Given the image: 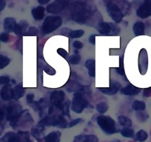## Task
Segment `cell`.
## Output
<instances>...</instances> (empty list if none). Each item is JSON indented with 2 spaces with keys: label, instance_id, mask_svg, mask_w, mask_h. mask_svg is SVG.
<instances>
[{
  "label": "cell",
  "instance_id": "1",
  "mask_svg": "<svg viewBox=\"0 0 151 142\" xmlns=\"http://www.w3.org/2000/svg\"><path fill=\"white\" fill-rule=\"evenodd\" d=\"M93 11L85 2H74L73 5L72 19L79 23H85L89 19Z\"/></svg>",
  "mask_w": 151,
  "mask_h": 142
},
{
  "label": "cell",
  "instance_id": "2",
  "mask_svg": "<svg viewBox=\"0 0 151 142\" xmlns=\"http://www.w3.org/2000/svg\"><path fill=\"white\" fill-rule=\"evenodd\" d=\"M97 123L101 130L107 134H114L118 133L115 121L108 115H100L97 118Z\"/></svg>",
  "mask_w": 151,
  "mask_h": 142
},
{
  "label": "cell",
  "instance_id": "3",
  "mask_svg": "<svg viewBox=\"0 0 151 142\" xmlns=\"http://www.w3.org/2000/svg\"><path fill=\"white\" fill-rule=\"evenodd\" d=\"M62 24V19L58 16H49L45 19L42 26L43 34H48L55 31Z\"/></svg>",
  "mask_w": 151,
  "mask_h": 142
},
{
  "label": "cell",
  "instance_id": "4",
  "mask_svg": "<svg viewBox=\"0 0 151 142\" xmlns=\"http://www.w3.org/2000/svg\"><path fill=\"white\" fill-rule=\"evenodd\" d=\"M38 125L43 127L45 126H56L60 128H65L68 126V123L62 115H55L45 117L39 122Z\"/></svg>",
  "mask_w": 151,
  "mask_h": 142
},
{
  "label": "cell",
  "instance_id": "5",
  "mask_svg": "<svg viewBox=\"0 0 151 142\" xmlns=\"http://www.w3.org/2000/svg\"><path fill=\"white\" fill-rule=\"evenodd\" d=\"M33 122L31 115L28 110H23L19 115L15 119L10 121V124L13 127H24V126H29Z\"/></svg>",
  "mask_w": 151,
  "mask_h": 142
},
{
  "label": "cell",
  "instance_id": "6",
  "mask_svg": "<svg viewBox=\"0 0 151 142\" xmlns=\"http://www.w3.org/2000/svg\"><path fill=\"white\" fill-rule=\"evenodd\" d=\"M88 102L82 93H76L74 94L72 101V110L73 112L80 114L83 112L84 109L88 106Z\"/></svg>",
  "mask_w": 151,
  "mask_h": 142
},
{
  "label": "cell",
  "instance_id": "7",
  "mask_svg": "<svg viewBox=\"0 0 151 142\" xmlns=\"http://www.w3.org/2000/svg\"><path fill=\"white\" fill-rule=\"evenodd\" d=\"M107 11L112 19L116 23H119L122 20L124 14L119 7L113 2H108L107 4Z\"/></svg>",
  "mask_w": 151,
  "mask_h": 142
},
{
  "label": "cell",
  "instance_id": "8",
  "mask_svg": "<svg viewBox=\"0 0 151 142\" xmlns=\"http://www.w3.org/2000/svg\"><path fill=\"white\" fill-rule=\"evenodd\" d=\"M98 30L102 35H116L119 32V28L113 23L101 22L99 24Z\"/></svg>",
  "mask_w": 151,
  "mask_h": 142
},
{
  "label": "cell",
  "instance_id": "9",
  "mask_svg": "<svg viewBox=\"0 0 151 142\" xmlns=\"http://www.w3.org/2000/svg\"><path fill=\"white\" fill-rule=\"evenodd\" d=\"M22 111V108L19 104L13 103V104H10L8 108H7V120L11 121L15 119L21 114Z\"/></svg>",
  "mask_w": 151,
  "mask_h": 142
},
{
  "label": "cell",
  "instance_id": "10",
  "mask_svg": "<svg viewBox=\"0 0 151 142\" xmlns=\"http://www.w3.org/2000/svg\"><path fill=\"white\" fill-rule=\"evenodd\" d=\"M68 2L66 1H59L56 0L47 5L46 11L52 14H56L61 13L68 5Z\"/></svg>",
  "mask_w": 151,
  "mask_h": 142
},
{
  "label": "cell",
  "instance_id": "11",
  "mask_svg": "<svg viewBox=\"0 0 151 142\" xmlns=\"http://www.w3.org/2000/svg\"><path fill=\"white\" fill-rule=\"evenodd\" d=\"M136 15L141 19L151 16V0H145L136 11Z\"/></svg>",
  "mask_w": 151,
  "mask_h": 142
},
{
  "label": "cell",
  "instance_id": "12",
  "mask_svg": "<svg viewBox=\"0 0 151 142\" xmlns=\"http://www.w3.org/2000/svg\"><path fill=\"white\" fill-rule=\"evenodd\" d=\"M65 94L63 91L62 90H56L52 92L50 94V101L51 102L52 105L56 106L57 108L60 107L63 101H65Z\"/></svg>",
  "mask_w": 151,
  "mask_h": 142
},
{
  "label": "cell",
  "instance_id": "13",
  "mask_svg": "<svg viewBox=\"0 0 151 142\" xmlns=\"http://www.w3.org/2000/svg\"><path fill=\"white\" fill-rule=\"evenodd\" d=\"M121 87V85H120L119 82H111L110 84V87L99 88V91H101L102 93L106 94V95H113L118 93L119 90Z\"/></svg>",
  "mask_w": 151,
  "mask_h": 142
},
{
  "label": "cell",
  "instance_id": "14",
  "mask_svg": "<svg viewBox=\"0 0 151 142\" xmlns=\"http://www.w3.org/2000/svg\"><path fill=\"white\" fill-rule=\"evenodd\" d=\"M141 92V89L139 87H136L134 85L129 84L127 86L125 87L122 88L121 90V93L125 95H130V96H133V95H136Z\"/></svg>",
  "mask_w": 151,
  "mask_h": 142
},
{
  "label": "cell",
  "instance_id": "15",
  "mask_svg": "<svg viewBox=\"0 0 151 142\" xmlns=\"http://www.w3.org/2000/svg\"><path fill=\"white\" fill-rule=\"evenodd\" d=\"M1 98L3 101H10L13 98V89L10 85H5L3 87L0 93Z\"/></svg>",
  "mask_w": 151,
  "mask_h": 142
},
{
  "label": "cell",
  "instance_id": "16",
  "mask_svg": "<svg viewBox=\"0 0 151 142\" xmlns=\"http://www.w3.org/2000/svg\"><path fill=\"white\" fill-rule=\"evenodd\" d=\"M73 142H98V138L94 135H79L74 138Z\"/></svg>",
  "mask_w": 151,
  "mask_h": 142
},
{
  "label": "cell",
  "instance_id": "17",
  "mask_svg": "<svg viewBox=\"0 0 151 142\" xmlns=\"http://www.w3.org/2000/svg\"><path fill=\"white\" fill-rule=\"evenodd\" d=\"M45 11V9L44 7L38 6L32 10L31 14L34 19L40 21V20H42L44 19Z\"/></svg>",
  "mask_w": 151,
  "mask_h": 142
},
{
  "label": "cell",
  "instance_id": "18",
  "mask_svg": "<svg viewBox=\"0 0 151 142\" xmlns=\"http://www.w3.org/2000/svg\"><path fill=\"white\" fill-rule=\"evenodd\" d=\"M17 23L14 18L11 17H7L4 20V29L7 32H14Z\"/></svg>",
  "mask_w": 151,
  "mask_h": 142
},
{
  "label": "cell",
  "instance_id": "19",
  "mask_svg": "<svg viewBox=\"0 0 151 142\" xmlns=\"http://www.w3.org/2000/svg\"><path fill=\"white\" fill-rule=\"evenodd\" d=\"M24 89L23 87L22 83H19L13 89V98L14 100H18L24 95Z\"/></svg>",
  "mask_w": 151,
  "mask_h": 142
},
{
  "label": "cell",
  "instance_id": "20",
  "mask_svg": "<svg viewBox=\"0 0 151 142\" xmlns=\"http://www.w3.org/2000/svg\"><path fill=\"white\" fill-rule=\"evenodd\" d=\"M145 24L142 22H136L133 26V33L137 37L145 34Z\"/></svg>",
  "mask_w": 151,
  "mask_h": 142
},
{
  "label": "cell",
  "instance_id": "21",
  "mask_svg": "<svg viewBox=\"0 0 151 142\" xmlns=\"http://www.w3.org/2000/svg\"><path fill=\"white\" fill-rule=\"evenodd\" d=\"M61 136L62 134L59 131L52 132L45 138V142H59L61 139Z\"/></svg>",
  "mask_w": 151,
  "mask_h": 142
},
{
  "label": "cell",
  "instance_id": "22",
  "mask_svg": "<svg viewBox=\"0 0 151 142\" xmlns=\"http://www.w3.org/2000/svg\"><path fill=\"white\" fill-rule=\"evenodd\" d=\"M43 130L44 127H41V126L38 125L36 127H33L31 130V134L36 140L41 141L42 136Z\"/></svg>",
  "mask_w": 151,
  "mask_h": 142
},
{
  "label": "cell",
  "instance_id": "23",
  "mask_svg": "<svg viewBox=\"0 0 151 142\" xmlns=\"http://www.w3.org/2000/svg\"><path fill=\"white\" fill-rule=\"evenodd\" d=\"M118 121L120 125L123 126L125 128H130L132 126V121L125 115H120L118 118Z\"/></svg>",
  "mask_w": 151,
  "mask_h": 142
},
{
  "label": "cell",
  "instance_id": "24",
  "mask_svg": "<svg viewBox=\"0 0 151 142\" xmlns=\"http://www.w3.org/2000/svg\"><path fill=\"white\" fill-rule=\"evenodd\" d=\"M132 108L134 110L141 112V111H144L146 109V104H145V103L144 101L136 100L132 104Z\"/></svg>",
  "mask_w": 151,
  "mask_h": 142
},
{
  "label": "cell",
  "instance_id": "25",
  "mask_svg": "<svg viewBox=\"0 0 151 142\" xmlns=\"http://www.w3.org/2000/svg\"><path fill=\"white\" fill-rule=\"evenodd\" d=\"M135 138H136V140L138 141L143 142L147 139L148 134L146 131H145L143 130H141L136 133Z\"/></svg>",
  "mask_w": 151,
  "mask_h": 142
},
{
  "label": "cell",
  "instance_id": "26",
  "mask_svg": "<svg viewBox=\"0 0 151 142\" xmlns=\"http://www.w3.org/2000/svg\"><path fill=\"white\" fill-rule=\"evenodd\" d=\"M74 53H75V54L72 55V56H70L69 57V61L73 65H78L79 63V62H80L81 56H79L77 50H75Z\"/></svg>",
  "mask_w": 151,
  "mask_h": 142
},
{
  "label": "cell",
  "instance_id": "27",
  "mask_svg": "<svg viewBox=\"0 0 151 142\" xmlns=\"http://www.w3.org/2000/svg\"><path fill=\"white\" fill-rule=\"evenodd\" d=\"M108 110V105L105 102H99L96 105V110L99 113H104Z\"/></svg>",
  "mask_w": 151,
  "mask_h": 142
},
{
  "label": "cell",
  "instance_id": "28",
  "mask_svg": "<svg viewBox=\"0 0 151 142\" xmlns=\"http://www.w3.org/2000/svg\"><path fill=\"white\" fill-rule=\"evenodd\" d=\"M85 32L82 30H72L69 33V37L72 39H77L80 38L84 35Z\"/></svg>",
  "mask_w": 151,
  "mask_h": 142
},
{
  "label": "cell",
  "instance_id": "29",
  "mask_svg": "<svg viewBox=\"0 0 151 142\" xmlns=\"http://www.w3.org/2000/svg\"><path fill=\"white\" fill-rule=\"evenodd\" d=\"M120 133L124 137L126 138H133L134 136V131L131 128H124L121 130Z\"/></svg>",
  "mask_w": 151,
  "mask_h": 142
},
{
  "label": "cell",
  "instance_id": "30",
  "mask_svg": "<svg viewBox=\"0 0 151 142\" xmlns=\"http://www.w3.org/2000/svg\"><path fill=\"white\" fill-rule=\"evenodd\" d=\"M136 118H137L138 121H141V122H145L146 121H147L149 115L147 113L141 111V112H138L136 113Z\"/></svg>",
  "mask_w": 151,
  "mask_h": 142
},
{
  "label": "cell",
  "instance_id": "31",
  "mask_svg": "<svg viewBox=\"0 0 151 142\" xmlns=\"http://www.w3.org/2000/svg\"><path fill=\"white\" fill-rule=\"evenodd\" d=\"M59 110L62 112V114L67 116H70L69 113V102H66L62 104L60 107H59Z\"/></svg>",
  "mask_w": 151,
  "mask_h": 142
},
{
  "label": "cell",
  "instance_id": "32",
  "mask_svg": "<svg viewBox=\"0 0 151 142\" xmlns=\"http://www.w3.org/2000/svg\"><path fill=\"white\" fill-rule=\"evenodd\" d=\"M10 63V59L7 56L0 55V69H3Z\"/></svg>",
  "mask_w": 151,
  "mask_h": 142
},
{
  "label": "cell",
  "instance_id": "33",
  "mask_svg": "<svg viewBox=\"0 0 151 142\" xmlns=\"http://www.w3.org/2000/svg\"><path fill=\"white\" fill-rule=\"evenodd\" d=\"M85 67L86 68H88L89 70H95L96 67V62L93 59H89V60H87L85 62Z\"/></svg>",
  "mask_w": 151,
  "mask_h": 142
},
{
  "label": "cell",
  "instance_id": "34",
  "mask_svg": "<svg viewBox=\"0 0 151 142\" xmlns=\"http://www.w3.org/2000/svg\"><path fill=\"white\" fill-rule=\"evenodd\" d=\"M38 33H39V30H37V28L34 27H31L29 28L27 33H24V35L25 36H37Z\"/></svg>",
  "mask_w": 151,
  "mask_h": 142
},
{
  "label": "cell",
  "instance_id": "35",
  "mask_svg": "<svg viewBox=\"0 0 151 142\" xmlns=\"http://www.w3.org/2000/svg\"><path fill=\"white\" fill-rule=\"evenodd\" d=\"M10 39V36L8 33H2L0 34V41L2 42H8Z\"/></svg>",
  "mask_w": 151,
  "mask_h": 142
},
{
  "label": "cell",
  "instance_id": "36",
  "mask_svg": "<svg viewBox=\"0 0 151 142\" xmlns=\"http://www.w3.org/2000/svg\"><path fill=\"white\" fill-rule=\"evenodd\" d=\"M10 82V78L8 76H0V85H8Z\"/></svg>",
  "mask_w": 151,
  "mask_h": 142
},
{
  "label": "cell",
  "instance_id": "37",
  "mask_svg": "<svg viewBox=\"0 0 151 142\" xmlns=\"http://www.w3.org/2000/svg\"><path fill=\"white\" fill-rule=\"evenodd\" d=\"M82 121V118H76V119L73 120V121H71V122H70V124H68V127H74V126L77 125L78 124H79V123Z\"/></svg>",
  "mask_w": 151,
  "mask_h": 142
},
{
  "label": "cell",
  "instance_id": "38",
  "mask_svg": "<svg viewBox=\"0 0 151 142\" xmlns=\"http://www.w3.org/2000/svg\"><path fill=\"white\" fill-rule=\"evenodd\" d=\"M73 47H75L76 50H79V49H82L83 47V44L79 41H75L73 43Z\"/></svg>",
  "mask_w": 151,
  "mask_h": 142
},
{
  "label": "cell",
  "instance_id": "39",
  "mask_svg": "<svg viewBox=\"0 0 151 142\" xmlns=\"http://www.w3.org/2000/svg\"><path fill=\"white\" fill-rule=\"evenodd\" d=\"M57 52H58V53H59V54L62 56V57L65 58V59H67V57H68V53L66 50H64V49H62V48H59V49H58Z\"/></svg>",
  "mask_w": 151,
  "mask_h": 142
},
{
  "label": "cell",
  "instance_id": "40",
  "mask_svg": "<svg viewBox=\"0 0 151 142\" xmlns=\"http://www.w3.org/2000/svg\"><path fill=\"white\" fill-rule=\"evenodd\" d=\"M34 94H28L27 95V103L28 104H33L35 102L34 100Z\"/></svg>",
  "mask_w": 151,
  "mask_h": 142
},
{
  "label": "cell",
  "instance_id": "41",
  "mask_svg": "<svg viewBox=\"0 0 151 142\" xmlns=\"http://www.w3.org/2000/svg\"><path fill=\"white\" fill-rule=\"evenodd\" d=\"M143 95L145 97H151V87L144 90Z\"/></svg>",
  "mask_w": 151,
  "mask_h": 142
},
{
  "label": "cell",
  "instance_id": "42",
  "mask_svg": "<svg viewBox=\"0 0 151 142\" xmlns=\"http://www.w3.org/2000/svg\"><path fill=\"white\" fill-rule=\"evenodd\" d=\"M116 72L119 73V74L122 75V76L124 75V68H123L122 65V60H121V62H120V67L118 68H116Z\"/></svg>",
  "mask_w": 151,
  "mask_h": 142
},
{
  "label": "cell",
  "instance_id": "43",
  "mask_svg": "<svg viewBox=\"0 0 151 142\" xmlns=\"http://www.w3.org/2000/svg\"><path fill=\"white\" fill-rule=\"evenodd\" d=\"M89 42H90V43L92 44H96V35L93 34V35H91V36H90Z\"/></svg>",
  "mask_w": 151,
  "mask_h": 142
},
{
  "label": "cell",
  "instance_id": "44",
  "mask_svg": "<svg viewBox=\"0 0 151 142\" xmlns=\"http://www.w3.org/2000/svg\"><path fill=\"white\" fill-rule=\"evenodd\" d=\"M6 6V2L4 0H0V12L3 11Z\"/></svg>",
  "mask_w": 151,
  "mask_h": 142
},
{
  "label": "cell",
  "instance_id": "45",
  "mask_svg": "<svg viewBox=\"0 0 151 142\" xmlns=\"http://www.w3.org/2000/svg\"><path fill=\"white\" fill-rule=\"evenodd\" d=\"M5 111H4L3 110L0 109V121H2V120L5 118Z\"/></svg>",
  "mask_w": 151,
  "mask_h": 142
},
{
  "label": "cell",
  "instance_id": "46",
  "mask_svg": "<svg viewBox=\"0 0 151 142\" xmlns=\"http://www.w3.org/2000/svg\"><path fill=\"white\" fill-rule=\"evenodd\" d=\"M88 73H89L90 76H91V77H95L96 76L95 70H89L88 71Z\"/></svg>",
  "mask_w": 151,
  "mask_h": 142
},
{
  "label": "cell",
  "instance_id": "47",
  "mask_svg": "<svg viewBox=\"0 0 151 142\" xmlns=\"http://www.w3.org/2000/svg\"><path fill=\"white\" fill-rule=\"evenodd\" d=\"M50 2V0H39L38 2L41 5H45V4H47Z\"/></svg>",
  "mask_w": 151,
  "mask_h": 142
},
{
  "label": "cell",
  "instance_id": "48",
  "mask_svg": "<svg viewBox=\"0 0 151 142\" xmlns=\"http://www.w3.org/2000/svg\"><path fill=\"white\" fill-rule=\"evenodd\" d=\"M0 142H8V141L5 138H2L0 139Z\"/></svg>",
  "mask_w": 151,
  "mask_h": 142
},
{
  "label": "cell",
  "instance_id": "49",
  "mask_svg": "<svg viewBox=\"0 0 151 142\" xmlns=\"http://www.w3.org/2000/svg\"><path fill=\"white\" fill-rule=\"evenodd\" d=\"M110 142H120L119 140H116V141H110Z\"/></svg>",
  "mask_w": 151,
  "mask_h": 142
}]
</instances>
